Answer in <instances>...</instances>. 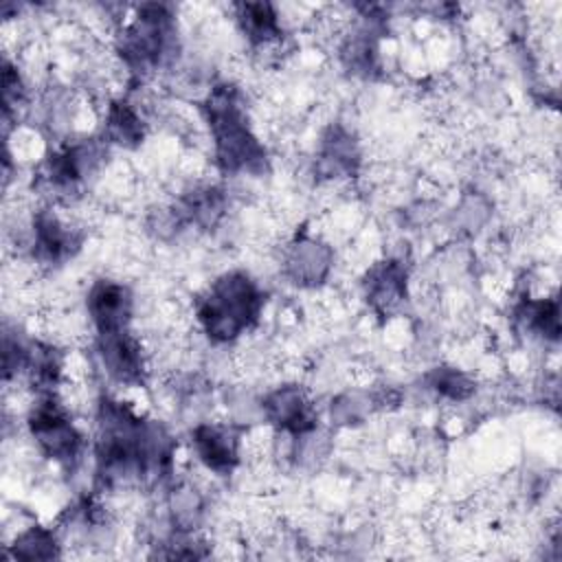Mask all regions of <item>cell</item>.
I'll use <instances>...</instances> for the list:
<instances>
[{"label": "cell", "mask_w": 562, "mask_h": 562, "mask_svg": "<svg viewBox=\"0 0 562 562\" xmlns=\"http://www.w3.org/2000/svg\"><path fill=\"white\" fill-rule=\"evenodd\" d=\"M261 292L246 272L222 274L198 303V321L213 342H231L250 327L261 310Z\"/></svg>", "instance_id": "6da1fadb"}, {"label": "cell", "mask_w": 562, "mask_h": 562, "mask_svg": "<svg viewBox=\"0 0 562 562\" xmlns=\"http://www.w3.org/2000/svg\"><path fill=\"white\" fill-rule=\"evenodd\" d=\"M132 307H134V299L130 290L119 281L101 279L90 288L88 314L99 334L127 329V323L132 318Z\"/></svg>", "instance_id": "7a4b0ae2"}, {"label": "cell", "mask_w": 562, "mask_h": 562, "mask_svg": "<svg viewBox=\"0 0 562 562\" xmlns=\"http://www.w3.org/2000/svg\"><path fill=\"white\" fill-rule=\"evenodd\" d=\"M285 274L305 288H314L329 274V268L334 263L331 250L327 244L314 237H299L285 246V252L281 257Z\"/></svg>", "instance_id": "3957f363"}, {"label": "cell", "mask_w": 562, "mask_h": 562, "mask_svg": "<svg viewBox=\"0 0 562 562\" xmlns=\"http://www.w3.org/2000/svg\"><path fill=\"white\" fill-rule=\"evenodd\" d=\"M193 448L202 465L217 474L231 472L239 461L241 439L233 426L209 422L193 428Z\"/></svg>", "instance_id": "277c9868"}, {"label": "cell", "mask_w": 562, "mask_h": 562, "mask_svg": "<svg viewBox=\"0 0 562 562\" xmlns=\"http://www.w3.org/2000/svg\"><path fill=\"white\" fill-rule=\"evenodd\" d=\"M169 518L178 531H193L204 516V498L193 483H180L169 494Z\"/></svg>", "instance_id": "5b68a950"}, {"label": "cell", "mask_w": 562, "mask_h": 562, "mask_svg": "<svg viewBox=\"0 0 562 562\" xmlns=\"http://www.w3.org/2000/svg\"><path fill=\"white\" fill-rule=\"evenodd\" d=\"M59 544L53 531L44 529V527H29L24 531H20L11 544L13 558H22V560H48V558H57L59 555Z\"/></svg>", "instance_id": "8992f818"}, {"label": "cell", "mask_w": 562, "mask_h": 562, "mask_svg": "<svg viewBox=\"0 0 562 562\" xmlns=\"http://www.w3.org/2000/svg\"><path fill=\"white\" fill-rule=\"evenodd\" d=\"M430 389L437 391L441 397L461 402L472 395L474 382L463 371H457L454 367H441V369L437 367L430 373Z\"/></svg>", "instance_id": "52a82bcc"}]
</instances>
